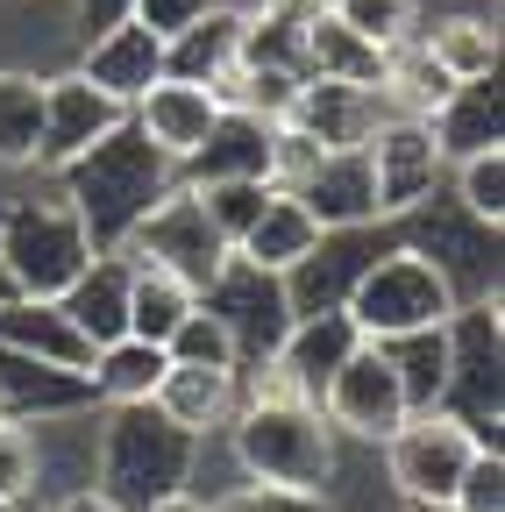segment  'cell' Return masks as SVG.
<instances>
[{"mask_svg":"<svg viewBox=\"0 0 505 512\" xmlns=\"http://www.w3.org/2000/svg\"><path fill=\"white\" fill-rule=\"evenodd\" d=\"M178 185V164L143 136L136 121H121L114 136H100L86 157H72L57 171V200H65L86 228L93 249H121L136 235V221Z\"/></svg>","mask_w":505,"mask_h":512,"instance_id":"1","label":"cell"},{"mask_svg":"<svg viewBox=\"0 0 505 512\" xmlns=\"http://www.w3.org/2000/svg\"><path fill=\"white\" fill-rule=\"evenodd\" d=\"M228 434V463L242 484H271V491H335V427L321 420V406L306 399H242Z\"/></svg>","mask_w":505,"mask_h":512,"instance_id":"2","label":"cell"},{"mask_svg":"<svg viewBox=\"0 0 505 512\" xmlns=\"http://www.w3.org/2000/svg\"><path fill=\"white\" fill-rule=\"evenodd\" d=\"M200 477V441L171 427L150 399L143 406H100V477L93 491H107L121 512H150L157 498L185 491Z\"/></svg>","mask_w":505,"mask_h":512,"instance_id":"3","label":"cell"},{"mask_svg":"<svg viewBox=\"0 0 505 512\" xmlns=\"http://www.w3.org/2000/svg\"><path fill=\"white\" fill-rule=\"evenodd\" d=\"M434 413H449L477 441L505 434V313H498V299H470L449 313V384H441Z\"/></svg>","mask_w":505,"mask_h":512,"instance_id":"4","label":"cell"},{"mask_svg":"<svg viewBox=\"0 0 505 512\" xmlns=\"http://www.w3.org/2000/svg\"><path fill=\"white\" fill-rule=\"evenodd\" d=\"M93 242L79 228V214L57 200H8L0 207V264H8L22 299H57L86 264H93Z\"/></svg>","mask_w":505,"mask_h":512,"instance_id":"5","label":"cell"},{"mask_svg":"<svg viewBox=\"0 0 505 512\" xmlns=\"http://www.w3.org/2000/svg\"><path fill=\"white\" fill-rule=\"evenodd\" d=\"M463 299L449 292V278H441L427 256L413 249H385L377 264L356 278V292L342 299V313L356 320L363 342H392V335H420V328H449V313Z\"/></svg>","mask_w":505,"mask_h":512,"instance_id":"6","label":"cell"},{"mask_svg":"<svg viewBox=\"0 0 505 512\" xmlns=\"http://www.w3.org/2000/svg\"><path fill=\"white\" fill-rule=\"evenodd\" d=\"M392 228H399V249L427 256L463 306L470 299H498V228L477 221V214H463L449 192H427V200L406 207Z\"/></svg>","mask_w":505,"mask_h":512,"instance_id":"7","label":"cell"},{"mask_svg":"<svg viewBox=\"0 0 505 512\" xmlns=\"http://www.w3.org/2000/svg\"><path fill=\"white\" fill-rule=\"evenodd\" d=\"M121 256L164 271V278H178V285H193V292H207V278L228 264V242H221V228L207 221V207L193 200V192L171 185L164 200L136 221V235L121 242Z\"/></svg>","mask_w":505,"mask_h":512,"instance_id":"8","label":"cell"},{"mask_svg":"<svg viewBox=\"0 0 505 512\" xmlns=\"http://www.w3.org/2000/svg\"><path fill=\"white\" fill-rule=\"evenodd\" d=\"M200 306L228 328V342H235V363H242V370L271 363V356H278V342H285V328H292L285 278H278V271H257V264H242L235 249H228V264L207 278Z\"/></svg>","mask_w":505,"mask_h":512,"instance_id":"9","label":"cell"},{"mask_svg":"<svg viewBox=\"0 0 505 512\" xmlns=\"http://www.w3.org/2000/svg\"><path fill=\"white\" fill-rule=\"evenodd\" d=\"M470 456H477L470 427H456L449 413H413L385 441V484H392L399 505H449Z\"/></svg>","mask_w":505,"mask_h":512,"instance_id":"10","label":"cell"},{"mask_svg":"<svg viewBox=\"0 0 505 512\" xmlns=\"http://www.w3.org/2000/svg\"><path fill=\"white\" fill-rule=\"evenodd\" d=\"M385 249H399V228L392 221H363V228H328L299 264L285 271V299H292V320L299 313H342V299L356 292V278L377 264Z\"/></svg>","mask_w":505,"mask_h":512,"instance_id":"11","label":"cell"},{"mask_svg":"<svg viewBox=\"0 0 505 512\" xmlns=\"http://www.w3.org/2000/svg\"><path fill=\"white\" fill-rule=\"evenodd\" d=\"M321 420H328L335 434H349V441H370V448H385V441L413 420V406H406V392H399V370L385 363V349H377V342H363V349L328 377Z\"/></svg>","mask_w":505,"mask_h":512,"instance_id":"12","label":"cell"},{"mask_svg":"<svg viewBox=\"0 0 505 512\" xmlns=\"http://www.w3.org/2000/svg\"><path fill=\"white\" fill-rule=\"evenodd\" d=\"M363 164H370V185H377V221H399L406 207H420L427 192H441V178H449V157H441L434 128L406 121V114L377 121V136L363 143Z\"/></svg>","mask_w":505,"mask_h":512,"instance_id":"13","label":"cell"},{"mask_svg":"<svg viewBox=\"0 0 505 512\" xmlns=\"http://www.w3.org/2000/svg\"><path fill=\"white\" fill-rule=\"evenodd\" d=\"M129 121V107L107 100L100 86H86L79 72L43 79V143H36V171H65L72 157H86L100 136Z\"/></svg>","mask_w":505,"mask_h":512,"instance_id":"14","label":"cell"},{"mask_svg":"<svg viewBox=\"0 0 505 512\" xmlns=\"http://www.w3.org/2000/svg\"><path fill=\"white\" fill-rule=\"evenodd\" d=\"M377 121H385V100L370 86H335V79H299L285 107V128H299L313 150H363Z\"/></svg>","mask_w":505,"mask_h":512,"instance_id":"15","label":"cell"},{"mask_svg":"<svg viewBox=\"0 0 505 512\" xmlns=\"http://www.w3.org/2000/svg\"><path fill=\"white\" fill-rule=\"evenodd\" d=\"M72 72L86 79V86H100L107 100H121V107H136L157 79H164V43L143 29V22H129L121 15L114 29H100V36H86V50H79V64Z\"/></svg>","mask_w":505,"mask_h":512,"instance_id":"16","label":"cell"},{"mask_svg":"<svg viewBox=\"0 0 505 512\" xmlns=\"http://www.w3.org/2000/svg\"><path fill=\"white\" fill-rule=\"evenodd\" d=\"M356 349H363V335H356L349 313H299L292 328H285V342H278V356H271V370L292 384L306 406H321L328 377H335Z\"/></svg>","mask_w":505,"mask_h":512,"instance_id":"17","label":"cell"},{"mask_svg":"<svg viewBox=\"0 0 505 512\" xmlns=\"http://www.w3.org/2000/svg\"><path fill=\"white\" fill-rule=\"evenodd\" d=\"M36 434V498H72L100 477V406L79 413H50L29 427Z\"/></svg>","mask_w":505,"mask_h":512,"instance_id":"18","label":"cell"},{"mask_svg":"<svg viewBox=\"0 0 505 512\" xmlns=\"http://www.w3.org/2000/svg\"><path fill=\"white\" fill-rule=\"evenodd\" d=\"M271 128L278 121H257V114H242V107H221V121L207 128V143L178 164V185H228V178L271 185Z\"/></svg>","mask_w":505,"mask_h":512,"instance_id":"19","label":"cell"},{"mask_svg":"<svg viewBox=\"0 0 505 512\" xmlns=\"http://www.w3.org/2000/svg\"><path fill=\"white\" fill-rule=\"evenodd\" d=\"M150 406H157L171 427H185L193 441H207V434H221V427L235 420V406H242V370H200V363H171V370L157 377Z\"/></svg>","mask_w":505,"mask_h":512,"instance_id":"20","label":"cell"},{"mask_svg":"<svg viewBox=\"0 0 505 512\" xmlns=\"http://www.w3.org/2000/svg\"><path fill=\"white\" fill-rule=\"evenodd\" d=\"M292 200L313 214V228H363L377 221V185H370V164L363 150H328L321 164H313L299 185H292Z\"/></svg>","mask_w":505,"mask_h":512,"instance_id":"21","label":"cell"},{"mask_svg":"<svg viewBox=\"0 0 505 512\" xmlns=\"http://www.w3.org/2000/svg\"><path fill=\"white\" fill-rule=\"evenodd\" d=\"M129 121L143 128V136L171 157V164H185L200 143H207V128L221 121V100L207 93V86H185V79H157L136 107H129Z\"/></svg>","mask_w":505,"mask_h":512,"instance_id":"22","label":"cell"},{"mask_svg":"<svg viewBox=\"0 0 505 512\" xmlns=\"http://www.w3.org/2000/svg\"><path fill=\"white\" fill-rule=\"evenodd\" d=\"M93 406V384L86 370H57V363H36V356H15L0 349V420H50V413H79Z\"/></svg>","mask_w":505,"mask_h":512,"instance_id":"23","label":"cell"},{"mask_svg":"<svg viewBox=\"0 0 505 512\" xmlns=\"http://www.w3.org/2000/svg\"><path fill=\"white\" fill-rule=\"evenodd\" d=\"M57 306H65V320L93 342V349H107V342H121L129 335V256L121 249H100L93 264L57 292Z\"/></svg>","mask_w":505,"mask_h":512,"instance_id":"24","label":"cell"},{"mask_svg":"<svg viewBox=\"0 0 505 512\" xmlns=\"http://www.w3.org/2000/svg\"><path fill=\"white\" fill-rule=\"evenodd\" d=\"M0 349L57 363V370H86L93 363V342L65 320V306H57V299H22V292L0 306Z\"/></svg>","mask_w":505,"mask_h":512,"instance_id":"25","label":"cell"},{"mask_svg":"<svg viewBox=\"0 0 505 512\" xmlns=\"http://www.w3.org/2000/svg\"><path fill=\"white\" fill-rule=\"evenodd\" d=\"M427 128H434V143H441V157H449V164H463V157H477V150H505V100H498V79L456 86L449 100L427 114Z\"/></svg>","mask_w":505,"mask_h":512,"instance_id":"26","label":"cell"},{"mask_svg":"<svg viewBox=\"0 0 505 512\" xmlns=\"http://www.w3.org/2000/svg\"><path fill=\"white\" fill-rule=\"evenodd\" d=\"M299 79H335V86H370L377 93V79H385V50L363 43L356 29H342L321 8L306 22V36H299Z\"/></svg>","mask_w":505,"mask_h":512,"instance_id":"27","label":"cell"},{"mask_svg":"<svg viewBox=\"0 0 505 512\" xmlns=\"http://www.w3.org/2000/svg\"><path fill=\"white\" fill-rule=\"evenodd\" d=\"M235 50H242V8H221V0H214L193 29H178L164 43V79L214 86L221 72H235Z\"/></svg>","mask_w":505,"mask_h":512,"instance_id":"28","label":"cell"},{"mask_svg":"<svg viewBox=\"0 0 505 512\" xmlns=\"http://www.w3.org/2000/svg\"><path fill=\"white\" fill-rule=\"evenodd\" d=\"M313 242H321V228H313V214L292 200V192H278L271 185V200H264V214L257 221H249L242 228V242H235V256H242V264H257V271H292L299 264V256L313 249Z\"/></svg>","mask_w":505,"mask_h":512,"instance_id":"29","label":"cell"},{"mask_svg":"<svg viewBox=\"0 0 505 512\" xmlns=\"http://www.w3.org/2000/svg\"><path fill=\"white\" fill-rule=\"evenodd\" d=\"M171 370V356L157 342H136V335H121L107 349H93L86 363V384H93V406H143L157 392V377Z\"/></svg>","mask_w":505,"mask_h":512,"instance_id":"30","label":"cell"},{"mask_svg":"<svg viewBox=\"0 0 505 512\" xmlns=\"http://www.w3.org/2000/svg\"><path fill=\"white\" fill-rule=\"evenodd\" d=\"M449 93H456V79L427 57V43H420V36H406V43H392V50H385V79H377V100H385V114L427 121Z\"/></svg>","mask_w":505,"mask_h":512,"instance_id":"31","label":"cell"},{"mask_svg":"<svg viewBox=\"0 0 505 512\" xmlns=\"http://www.w3.org/2000/svg\"><path fill=\"white\" fill-rule=\"evenodd\" d=\"M420 43H427V57H434L456 86L498 79V22H491V15H449V22L420 29Z\"/></svg>","mask_w":505,"mask_h":512,"instance_id":"32","label":"cell"},{"mask_svg":"<svg viewBox=\"0 0 505 512\" xmlns=\"http://www.w3.org/2000/svg\"><path fill=\"white\" fill-rule=\"evenodd\" d=\"M43 143V79L8 64L0 72V171H36Z\"/></svg>","mask_w":505,"mask_h":512,"instance_id":"33","label":"cell"},{"mask_svg":"<svg viewBox=\"0 0 505 512\" xmlns=\"http://www.w3.org/2000/svg\"><path fill=\"white\" fill-rule=\"evenodd\" d=\"M385 363L399 370V392L413 413H434L441 406V384H449V328H420V335H392L377 342Z\"/></svg>","mask_w":505,"mask_h":512,"instance_id":"34","label":"cell"},{"mask_svg":"<svg viewBox=\"0 0 505 512\" xmlns=\"http://www.w3.org/2000/svg\"><path fill=\"white\" fill-rule=\"evenodd\" d=\"M193 285H178V278H164V271H150V264H129V335L136 342H171V328L185 313H193Z\"/></svg>","mask_w":505,"mask_h":512,"instance_id":"35","label":"cell"},{"mask_svg":"<svg viewBox=\"0 0 505 512\" xmlns=\"http://www.w3.org/2000/svg\"><path fill=\"white\" fill-rule=\"evenodd\" d=\"M441 185H449V200H456L463 214L505 228V150H477V157L449 164V178H441Z\"/></svg>","mask_w":505,"mask_h":512,"instance_id":"36","label":"cell"},{"mask_svg":"<svg viewBox=\"0 0 505 512\" xmlns=\"http://www.w3.org/2000/svg\"><path fill=\"white\" fill-rule=\"evenodd\" d=\"M321 8H328L342 29H356L363 43H377V50L420 36V0H321Z\"/></svg>","mask_w":505,"mask_h":512,"instance_id":"37","label":"cell"},{"mask_svg":"<svg viewBox=\"0 0 505 512\" xmlns=\"http://www.w3.org/2000/svg\"><path fill=\"white\" fill-rule=\"evenodd\" d=\"M164 356H171V363H200V370H242V363H235V342H228V328H221V320H214L200 299H193V313H185L178 328H171Z\"/></svg>","mask_w":505,"mask_h":512,"instance_id":"38","label":"cell"},{"mask_svg":"<svg viewBox=\"0 0 505 512\" xmlns=\"http://www.w3.org/2000/svg\"><path fill=\"white\" fill-rule=\"evenodd\" d=\"M193 200L207 207V221L221 228V242L235 249L242 242V228L264 214V200H271V185H257V178H228V185H185Z\"/></svg>","mask_w":505,"mask_h":512,"instance_id":"39","label":"cell"},{"mask_svg":"<svg viewBox=\"0 0 505 512\" xmlns=\"http://www.w3.org/2000/svg\"><path fill=\"white\" fill-rule=\"evenodd\" d=\"M36 505V434L22 420H0V512Z\"/></svg>","mask_w":505,"mask_h":512,"instance_id":"40","label":"cell"},{"mask_svg":"<svg viewBox=\"0 0 505 512\" xmlns=\"http://www.w3.org/2000/svg\"><path fill=\"white\" fill-rule=\"evenodd\" d=\"M449 505H456V512H505V448H498V441H477V456L463 463Z\"/></svg>","mask_w":505,"mask_h":512,"instance_id":"41","label":"cell"},{"mask_svg":"<svg viewBox=\"0 0 505 512\" xmlns=\"http://www.w3.org/2000/svg\"><path fill=\"white\" fill-rule=\"evenodd\" d=\"M214 512H335L328 491H271V484H235L214 498Z\"/></svg>","mask_w":505,"mask_h":512,"instance_id":"42","label":"cell"},{"mask_svg":"<svg viewBox=\"0 0 505 512\" xmlns=\"http://www.w3.org/2000/svg\"><path fill=\"white\" fill-rule=\"evenodd\" d=\"M207 8H214V0H129V22H143L157 43H171L178 29H193Z\"/></svg>","mask_w":505,"mask_h":512,"instance_id":"43","label":"cell"},{"mask_svg":"<svg viewBox=\"0 0 505 512\" xmlns=\"http://www.w3.org/2000/svg\"><path fill=\"white\" fill-rule=\"evenodd\" d=\"M121 15H129V0H79V29H86V36H100V29H114Z\"/></svg>","mask_w":505,"mask_h":512,"instance_id":"44","label":"cell"},{"mask_svg":"<svg viewBox=\"0 0 505 512\" xmlns=\"http://www.w3.org/2000/svg\"><path fill=\"white\" fill-rule=\"evenodd\" d=\"M50 512H121V505H114L107 491H93V484H86V491H72V498H57Z\"/></svg>","mask_w":505,"mask_h":512,"instance_id":"45","label":"cell"},{"mask_svg":"<svg viewBox=\"0 0 505 512\" xmlns=\"http://www.w3.org/2000/svg\"><path fill=\"white\" fill-rule=\"evenodd\" d=\"M150 512H214V498H207V491H193V484H185V491H171V498H157Z\"/></svg>","mask_w":505,"mask_h":512,"instance_id":"46","label":"cell"},{"mask_svg":"<svg viewBox=\"0 0 505 512\" xmlns=\"http://www.w3.org/2000/svg\"><path fill=\"white\" fill-rule=\"evenodd\" d=\"M15 299V278H8V264H0V306H8Z\"/></svg>","mask_w":505,"mask_h":512,"instance_id":"47","label":"cell"},{"mask_svg":"<svg viewBox=\"0 0 505 512\" xmlns=\"http://www.w3.org/2000/svg\"><path fill=\"white\" fill-rule=\"evenodd\" d=\"M406 512H456V505H406Z\"/></svg>","mask_w":505,"mask_h":512,"instance_id":"48","label":"cell"},{"mask_svg":"<svg viewBox=\"0 0 505 512\" xmlns=\"http://www.w3.org/2000/svg\"><path fill=\"white\" fill-rule=\"evenodd\" d=\"M15 512H43V505H15Z\"/></svg>","mask_w":505,"mask_h":512,"instance_id":"49","label":"cell"}]
</instances>
